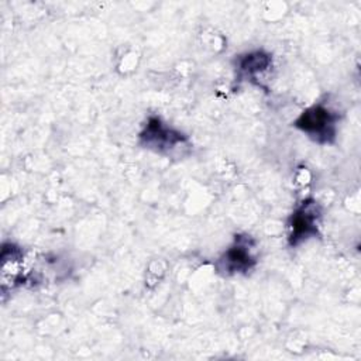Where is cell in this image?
Returning a JSON list of instances; mask_svg holds the SVG:
<instances>
[{
  "label": "cell",
  "instance_id": "6da1fadb",
  "mask_svg": "<svg viewBox=\"0 0 361 361\" xmlns=\"http://www.w3.org/2000/svg\"><path fill=\"white\" fill-rule=\"evenodd\" d=\"M297 126L312 136H327L333 126V117L330 112L323 108H312L301 116Z\"/></svg>",
  "mask_w": 361,
  "mask_h": 361
},
{
  "label": "cell",
  "instance_id": "7a4b0ae2",
  "mask_svg": "<svg viewBox=\"0 0 361 361\" xmlns=\"http://www.w3.org/2000/svg\"><path fill=\"white\" fill-rule=\"evenodd\" d=\"M142 137H146L147 144L154 147H166L168 144H170V146H175L177 142L181 141L179 134H174L171 130L165 129L157 119L151 120Z\"/></svg>",
  "mask_w": 361,
  "mask_h": 361
},
{
  "label": "cell",
  "instance_id": "3957f363",
  "mask_svg": "<svg viewBox=\"0 0 361 361\" xmlns=\"http://www.w3.org/2000/svg\"><path fill=\"white\" fill-rule=\"evenodd\" d=\"M315 225V216L309 213V210L302 209L297 214H294L292 219V238L294 242L297 238H303L309 236Z\"/></svg>",
  "mask_w": 361,
  "mask_h": 361
},
{
  "label": "cell",
  "instance_id": "277c9868",
  "mask_svg": "<svg viewBox=\"0 0 361 361\" xmlns=\"http://www.w3.org/2000/svg\"><path fill=\"white\" fill-rule=\"evenodd\" d=\"M250 253L242 246L233 247L226 254V267L232 271H240L250 267Z\"/></svg>",
  "mask_w": 361,
  "mask_h": 361
}]
</instances>
